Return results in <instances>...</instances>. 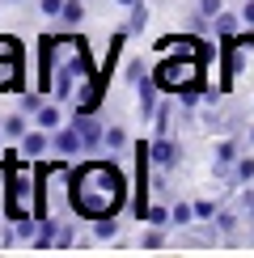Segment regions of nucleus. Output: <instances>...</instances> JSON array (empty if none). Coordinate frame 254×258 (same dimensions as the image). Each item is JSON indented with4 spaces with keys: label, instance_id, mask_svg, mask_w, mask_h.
Wrapping results in <instances>:
<instances>
[{
    "label": "nucleus",
    "instance_id": "nucleus-1",
    "mask_svg": "<svg viewBox=\"0 0 254 258\" xmlns=\"http://www.w3.org/2000/svg\"><path fill=\"white\" fill-rule=\"evenodd\" d=\"M127 190H132V178L123 174L119 161H81L72 169V208L81 220L119 216L127 208Z\"/></svg>",
    "mask_w": 254,
    "mask_h": 258
},
{
    "label": "nucleus",
    "instance_id": "nucleus-2",
    "mask_svg": "<svg viewBox=\"0 0 254 258\" xmlns=\"http://www.w3.org/2000/svg\"><path fill=\"white\" fill-rule=\"evenodd\" d=\"M72 169L77 165H68V157L38 165V216L42 220H72L77 216V208H72Z\"/></svg>",
    "mask_w": 254,
    "mask_h": 258
},
{
    "label": "nucleus",
    "instance_id": "nucleus-3",
    "mask_svg": "<svg viewBox=\"0 0 254 258\" xmlns=\"http://www.w3.org/2000/svg\"><path fill=\"white\" fill-rule=\"evenodd\" d=\"M153 77L161 85V93H182L190 85H204V59L199 55H161Z\"/></svg>",
    "mask_w": 254,
    "mask_h": 258
},
{
    "label": "nucleus",
    "instance_id": "nucleus-4",
    "mask_svg": "<svg viewBox=\"0 0 254 258\" xmlns=\"http://www.w3.org/2000/svg\"><path fill=\"white\" fill-rule=\"evenodd\" d=\"M26 77H21V42L0 34V93H21Z\"/></svg>",
    "mask_w": 254,
    "mask_h": 258
},
{
    "label": "nucleus",
    "instance_id": "nucleus-5",
    "mask_svg": "<svg viewBox=\"0 0 254 258\" xmlns=\"http://www.w3.org/2000/svg\"><path fill=\"white\" fill-rule=\"evenodd\" d=\"M106 85H110V77H102V68L93 72V77H85L77 85V93H72V110H81V114H98L102 110V102H106Z\"/></svg>",
    "mask_w": 254,
    "mask_h": 258
},
{
    "label": "nucleus",
    "instance_id": "nucleus-6",
    "mask_svg": "<svg viewBox=\"0 0 254 258\" xmlns=\"http://www.w3.org/2000/svg\"><path fill=\"white\" fill-rule=\"evenodd\" d=\"M148 157H153V169L157 174H174L182 165V144L174 136H153L148 140Z\"/></svg>",
    "mask_w": 254,
    "mask_h": 258
},
{
    "label": "nucleus",
    "instance_id": "nucleus-7",
    "mask_svg": "<svg viewBox=\"0 0 254 258\" xmlns=\"http://www.w3.org/2000/svg\"><path fill=\"white\" fill-rule=\"evenodd\" d=\"M241 148H246V140H241V136H220L216 144H212V174L229 178L233 165H237V157H241Z\"/></svg>",
    "mask_w": 254,
    "mask_h": 258
},
{
    "label": "nucleus",
    "instance_id": "nucleus-8",
    "mask_svg": "<svg viewBox=\"0 0 254 258\" xmlns=\"http://www.w3.org/2000/svg\"><path fill=\"white\" fill-rule=\"evenodd\" d=\"M68 123H77V132L85 136V153H98V148H106V123L98 119V114L68 110Z\"/></svg>",
    "mask_w": 254,
    "mask_h": 258
},
{
    "label": "nucleus",
    "instance_id": "nucleus-9",
    "mask_svg": "<svg viewBox=\"0 0 254 258\" xmlns=\"http://www.w3.org/2000/svg\"><path fill=\"white\" fill-rule=\"evenodd\" d=\"M161 98H165V93H161V85H157V77H153V72H148L144 81H136V106H140V114H144V119H153V114H157Z\"/></svg>",
    "mask_w": 254,
    "mask_h": 258
},
{
    "label": "nucleus",
    "instance_id": "nucleus-10",
    "mask_svg": "<svg viewBox=\"0 0 254 258\" xmlns=\"http://www.w3.org/2000/svg\"><path fill=\"white\" fill-rule=\"evenodd\" d=\"M51 153H59V157H77V153H85V136L77 132V123H64L59 132H51Z\"/></svg>",
    "mask_w": 254,
    "mask_h": 258
},
{
    "label": "nucleus",
    "instance_id": "nucleus-11",
    "mask_svg": "<svg viewBox=\"0 0 254 258\" xmlns=\"http://www.w3.org/2000/svg\"><path fill=\"white\" fill-rule=\"evenodd\" d=\"M17 144H21V153H26L30 161H42V153H51V132L47 127H30Z\"/></svg>",
    "mask_w": 254,
    "mask_h": 258
},
{
    "label": "nucleus",
    "instance_id": "nucleus-12",
    "mask_svg": "<svg viewBox=\"0 0 254 258\" xmlns=\"http://www.w3.org/2000/svg\"><path fill=\"white\" fill-rule=\"evenodd\" d=\"M64 123H68V114H64V102L47 98V102L38 106V114H34V127H47V132H59Z\"/></svg>",
    "mask_w": 254,
    "mask_h": 258
},
{
    "label": "nucleus",
    "instance_id": "nucleus-13",
    "mask_svg": "<svg viewBox=\"0 0 254 258\" xmlns=\"http://www.w3.org/2000/svg\"><path fill=\"white\" fill-rule=\"evenodd\" d=\"M241 30H246V26H241V13H225V9H220V13L212 17V34H216L220 42H229V38H237Z\"/></svg>",
    "mask_w": 254,
    "mask_h": 258
},
{
    "label": "nucleus",
    "instance_id": "nucleus-14",
    "mask_svg": "<svg viewBox=\"0 0 254 258\" xmlns=\"http://www.w3.org/2000/svg\"><path fill=\"white\" fill-rule=\"evenodd\" d=\"M106 148H110L114 157H127V153H132V136H127L123 123H106Z\"/></svg>",
    "mask_w": 254,
    "mask_h": 258
},
{
    "label": "nucleus",
    "instance_id": "nucleus-15",
    "mask_svg": "<svg viewBox=\"0 0 254 258\" xmlns=\"http://www.w3.org/2000/svg\"><path fill=\"white\" fill-rule=\"evenodd\" d=\"M212 224H216L220 241H237V224H241V216H237L233 208H220L216 216H212Z\"/></svg>",
    "mask_w": 254,
    "mask_h": 258
},
{
    "label": "nucleus",
    "instance_id": "nucleus-16",
    "mask_svg": "<svg viewBox=\"0 0 254 258\" xmlns=\"http://www.w3.org/2000/svg\"><path fill=\"white\" fill-rule=\"evenodd\" d=\"M0 127H5V136H9V144H17V140L26 136L30 127H34V119H30L26 110H17V114H5V119H0Z\"/></svg>",
    "mask_w": 254,
    "mask_h": 258
},
{
    "label": "nucleus",
    "instance_id": "nucleus-17",
    "mask_svg": "<svg viewBox=\"0 0 254 258\" xmlns=\"http://www.w3.org/2000/svg\"><path fill=\"white\" fill-rule=\"evenodd\" d=\"M148 17H153V13H148V5H144V0H136V5H127V21H123V30H127V34H144V26H148Z\"/></svg>",
    "mask_w": 254,
    "mask_h": 258
},
{
    "label": "nucleus",
    "instance_id": "nucleus-18",
    "mask_svg": "<svg viewBox=\"0 0 254 258\" xmlns=\"http://www.w3.org/2000/svg\"><path fill=\"white\" fill-rule=\"evenodd\" d=\"M132 38L127 30L119 26L114 30V38H110V47H106V59H102V77H114V68H119V51H123V42Z\"/></svg>",
    "mask_w": 254,
    "mask_h": 258
},
{
    "label": "nucleus",
    "instance_id": "nucleus-19",
    "mask_svg": "<svg viewBox=\"0 0 254 258\" xmlns=\"http://www.w3.org/2000/svg\"><path fill=\"white\" fill-rule=\"evenodd\" d=\"M55 21H59V30H77L85 21V0H64V13Z\"/></svg>",
    "mask_w": 254,
    "mask_h": 258
},
{
    "label": "nucleus",
    "instance_id": "nucleus-20",
    "mask_svg": "<svg viewBox=\"0 0 254 258\" xmlns=\"http://www.w3.org/2000/svg\"><path fill=\"white\" fill-rule=\"evenodd\" d=\"M144 224H157V229H174V208H165V203H148Z\"/></svg>",
    "mask_w": 254,
    "mask_h": 258
},
{
    "label": "nucleus",
    "instance_id": "nucleus-21",
    "mask_svg": "<svg viewBox=\"0 0 254 258\" xmlns=\"http://www.w3.org/2000/svg\"><path fill=\"white\" fill-rule=\"evenodd\" d=\"M233 182H237V186H250L254 182V153H241L237 157V165H233V174H229Z\"/></svg>",
    "mask_w": 254,
    "mask_h": 258
},
{
    "label": "nucleus",
    "instance_id": "nucleus-22",
    "mask_svg": "<svg viewBox=\"0 0 254 258\" xmlns=\"http://www.w3.org/2000/svg\"><path fill=\"white\" fill-rule=\"evenodd\" d=\"M119 237V216H98L93 220V241H114Z\"/></svg>",
    "mask_w": 254,
    "mask_h": 258
},
{
    "label": "nucleus",
    "instance_id": "nucleus-23",
    "mask_svg": "<svg viewBox=\"0 0 254 258\" xmlns=\"http://www.w3.org/2000/svg\"><path fill=\"white\" fill-rule=\"evenodd\" d=\"M140 245H144V250H161V245H169V233H165V229H157V224H144Z\"/></svg>",
    "mask_w": 254,
    "mask_h": 258
},
{
    "label": "nucleus",
    "instance_id": "nucleus-24",
    "mask_svg": "<svg viewBox=\"0 0 254 258\" xmlns=\"http://www.w3.org/2000/svg\"><path fill=\"white\" fill-rule=\"evenodd\" d=\"M186 224H195V203H174V229H186Z\"/></svg>",
    "mask_w": 254,
    "mask_h": 258
},
{
    "label": "nucleus",
    "instance_id": "nucleus-25",
    "mask_svg": "<svg viewBox=\"0 0 254 258\" xmlns=\"http://www.w3.org/2000/svg\"><path fill=\"white\" fill-rule=\"evenodd\" d=\"M123 77H127V85H136V81H144V77H148V68H144V59H127V68H123Z\"/></svg>",
    "mask_w": 254,
    "mask_h": 258
},
{
    "label": "nucleus",
    "instance_id": "nucleus-26",
    "mask_svg": "<svg viewBox=\"0 0 254 258\" xmlns=\"http://www.w3.org/2000/svg\"><path fill=\"white\" fill-rule=\"evenodd\" d=\"M216 203H212V199H195V220H212V216H216Z\"/></svg>",
    "mask_w": 254,
    "mask_h": 258
},
{
    "label": "nucleus",
    "instance_id": "nucleus-27",
    "mask_svg": "<svg viewBox=\"0 0 254 258\" xmlns=\"http://www.w3.org/2000/svg\"><path fill=\"white\" fill-rule=\"evenodd\" d=\"M220 9H225V0H195V13H204V17H216Z\"/></svg>",
    "mask_w": 254,
    "mask_h": 258
},
{
    "label": "nucleus",
    "instance_id": "nucleus-28",
    "mask_svg": "<svg viewBox=\"0 0 254 258\" xmlns=\"http://www.w3.org/2000/svg\"><path fill=\"white\" fill-rule=\"evenodd\" d=\"M38 13L42 17H59L64 13V0H38Z\"/></svg>",
    "mask_w": 254,
    "mask_h": 258
},
{
    "label": "nucleus",
    "instance_id": "nucleus-29",
    "mask_svg": "<svg viewBox=\"0 0 254 258\" xmlns=\"http://www.w3.org/2000/svg\"><path fill=\"white\" fill-rule=\"evenodd\" d=\"M241 26L254 30V0H246V5H241Z\"/></svg>",
    "mask_w": 254,
    "mask_h": 258
},
{
    "label": "nucleus",
    "instance_id": "nucleus-30",
    "mask_svg": "<svg viewBox=\"0 0 254 258\" xmlns=\"http://www.w3.org/2000/svg\"><path fill=\"white\" fill-rule=\"evenodd\" d=\"M241 140H246V148H254V123L246 127V136H241Z\"/></svg>",
    "mask_w": 254,
    "mask_h": 258
},
{
    "label": "nucleus",
    "instance_id": "nucleus-31",
    "mask_svg": "<svg viewBox=\"0 0 254 258\" xmlns=\"http://www.w3.org/2000/svg\"><path fill=\"white\" fill-rule=\"evenodd\" d=\"M5 144H9V136H5V127H0V153H5Z\"/></svg>",
    "mask_w": 254,
    "mask_h": 258
},
{
    "label": "nucleus",
    "instance_id": "nucleus-32",
    "mask_svg": "<svg viewBox=\"0 0 254 258\" xmlns=\"http://www.w3.org/2000/svg\"><path fill=\"white\" fill-rule=\"evenodd\" d=\"M114 5H123V9H127V5H136V0H114Z\"/></svg>",
    "mask_w": 254,
    "mask_h": 258
},
{
    "label": "nucleus",
    "instance_id": "nucleus-33",
    "mask_svg": "<svg viewBox=\"0 0 254 258\" xmlns=\"http://www.w3.org/2000/svg\"><path fill=\"white\" fill-rule=\"evenodd\" d=\"M246 220H254V203H250V212H246Z\"/></svg>",
    "mask_w": 254,
    "mask_h": 258
},
{
    "label": "nucleus",
    "instance_id": "nucleus-34",
    "mask_svg": "<svg viewBox=\"0 0 254 258\" xmlns=\"http://www.w3.org/2000/svg\"><path fill=\"white\" fill-rule=\"evenodd\" d=\"M250 241H254V220H250Z\"/></svg>",
    "mask_w": 254,
    "mask_h": 258
},
{
    "label": "nucleus",
    "instance_id": "nucleus-35",
    "mask_svg": "<svg viewBox=\"0 0 254 258\" xmlns=\"http://www.w3.org/2000/svg\"><path fill=\"white\" fill-rule=\"evenodd\" d=\"M0 5H5V0H0Z\"/></svg>",
    "mask_w": 254,
    "mask_h": 258
}]
</instances>
